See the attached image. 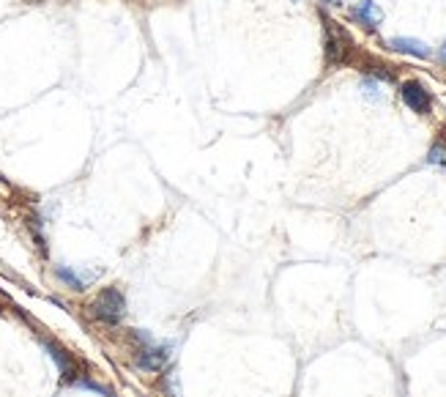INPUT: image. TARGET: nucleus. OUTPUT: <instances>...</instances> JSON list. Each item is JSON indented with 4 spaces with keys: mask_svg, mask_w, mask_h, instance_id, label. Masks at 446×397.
Here are the masks:
<instances>
[{
    "mask_svg": "<svg viewBox=\"0 0 446 397\" xmlns=\"http://www.w3.org/2000/svg\"><path fill=\"white\" fill-rule=\"evenodd\" d=\"M44 348H47V354L53 356V361L58 364V370H60V376L63 379H74V361L72 356L60 348V345H55V343H44Z\"/></svg>",
    "mask_w": 446,
    "mask_h": 397,
    "instance_id": "8",
    "label": "nucleus"
},
{
    "mask_svg": "<svg viewBox=\"0 0 446 397\" xmlns=\"http://www.w3.org/2000/svg\"><path fill=\"white\" fill-rule=\"evenodd\" d=\"M351 14H354L356 22H361V25L370 28V31H375L378 22H381V11H378V6H375L373 0H361V3H356V6L351 9Z\"/></svg>",
    "mask_w": 446,
    "mask_h": 397,
    "instance_id": "6",
    "label": "nucleus"
},
{
    "mask_svg": "<svg viewBox=\"0 0 446 397\" xmlns=\"http://www.w3.org/2000/svg\"><path fill=\"white\" fill-rule=\"evenodd\" d=\"M90 312H93V318L110 326L121 324L126 315V296L118 288H102L96 293V299L90 302Z\"/></svg>",
    "mask_w": 446,
    "mask_h": 397,
    "instance_id": "1",
    "label": "nucleus"
},
{
    "mask_svg": "<svg viewBox=\"0 0 446 397\" xmlns=\"http://www.w3.org/2000/svg\"><path fill=\"white\" fill-rule=\"evenodd\" d=\"M323 3H329V6H342V0H323Z\"/></svg>",
    "mask_w": 446,
    "mask_h": 397,
    "instance_id": "11",
    "label": "nucleus"
},
{
    "mask_svg": "<svg viewBox=\"0 0 446 397\" xmlns=\"http://www.w3.org/2000/svg\"><path fill=\"white\" fill-rule=\"evenodd\" d=\"M428 162L430 164H446V143H435L432 148L428 151Z\"/></svg>",
    "mask_w": 446,
    "mask_h": 397,
    "instance_id": "9",
    "label": "nucleus"
},
{
    "mask_svg": "<svg viewBox=\"0 0 446 397\" xmlns=\"http://www.w3.org/2000/svg\"><path fill=\"white\" fill-rule=\"evenodd\" d=\"M348 53H351V38H348V33L342 28H337V22L326 19V58H329V63L345 60Z\"/></svg>",
    "mask_w": 446,
    "mask_h": 397,
    "instance_id": "3",
    "label": "nucleus"
},
{
    "mask_svg": "<svg viewBox=\"0 0 446 397\" xmlns=\"http://www.w3.org/2000/svg\"><path fill=\"white\" fill-rule=\"evenodd\" d=\"M400 96H403L405 107L413 110V112H419V115L430 112V107H432V99H430V93L425 90V85H422V83H416V80L403 83V85H400Z\"/></svg>",
    "mask_w": 446,
    "mask_h": 397,
    "instance_id": "4",
    "label": "nucleus"
},
{
    "mask_svg": "<svg viewBox=\"0 0 446 397\" xmlns=\"http://www.w3.org/2000/svg\"><path fill=\"white\" fill-rule=\"evenodd\" d=\"M389 47H392L394 53L413 55V58H430V47L425 44V41H419V38L394 36V38H389Z\"/></svg>",
    "mask_w": 446,
    "mask_h": 397,
    "instance_id": "5",
    "label": "nucleus"
},
{
    "mask_svg": "<svg viewBox=\"0 0 446 397\" xmlns=\"http://www.w3.org/2000/svg\"><path fill=\"white\" fill-rule=\"evenodd\" d=\"M361 90H364L367 99H381V83L373 80V77H364L361 80Z\"/></svg>",
    "mask_w": 446,
    "mask_h": 397,
    "instance_id": "10",
    "label": "nucleus"
},
{
    "mask_svg": "<svg viewBox=\"0 0 446 397\" xmlns=\"http://www.w3.org/2000/svg\"><path fill=\"white\" fill-rule=\"evenodd\" d=\"M170 359H173V345L156 343L154 337L148 343L137 345V351H134V364L145 373H161L170 364Z\"/></svg>",
    "mask_w": 446,
    "mask_h": 397,
    "instance_id": "2",
    "label": "nucleus"
},
{
    "mask_svg": "<svg viewBox=\"0 0 446 397\" xmlns=\"http://www.w3.org/2000/svg\"><path fill=\"white\" fill-rule=\"evenodd\" d=\"M55 274H58V280H60V282H66V285H69L72 290H85L90 285V280L96 277L93 271L80 274V271L69 269V266H58V269H55Z\"/></svg>",
    "mask_w": 446,
    "mask_h": 397,
    "instance_id": "7",
    "label": "nucleus"
}]
</instances>
